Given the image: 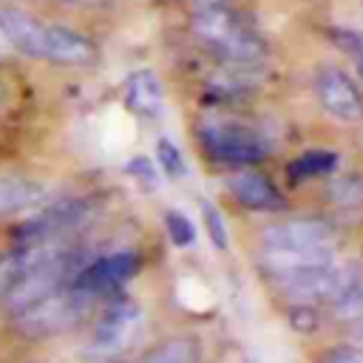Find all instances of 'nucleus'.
Segmentation results:
<instances>
[{"instance_id": "nucleus-8", "label": "nucleus", "mask_w": 363, "mask_h": 363, "mask_svg": "<svg viewBox=\"0 0 363 363\" xmlns=\"http://www.w3.org/2000/svg\"><path fill=\"white\" fill-rule=\"evenodd\" d=\"M315 94L323 111L340 122H354L363 116V94L340 68L323 65L315 77Z\"/></svg>"}, {"instance_id": "nucleus-23", "label": "nucleus", "mask_w": 363, "mask_h": 363, "mask_svg": "<svg viewBox=\"0 0 363 363\" xmlns=\"http://www.w3.org/2000/svg\"><path fill=\"white\" fill-rule=\"evenodd\" d=\"M289 323H292L298 332H315V329H318V312H315V306L292 303V309H289Z\"/></svg>"}, {"instance_id": "nucleus-17", "label": "nucleus", "mask_w": 363, "mask_h": 363, "mask_svg": "<svg viewBox=\"0 0 363 363\" xmlns=\"http://www.w3.org/2000/svg\"><path fill=\"white\" fill-rule=\"evenodd\" d=\"M199 360V343L193 337H170L159 346L147 349L142 363H196Z\"/></svg>"}, {"instance_id": "nucleus-27", "label": "nucleus", "mask_w": 363, "mask_h": 363, "mask_svg": "<svg viewBox=\"0 0 363 363\" xmlns=\"http://www.w3.org/2000/svg\"><path fill=\"white\" fill-rule=\"evenodd\" d=\"M349 340H352V346H363V315L349 320Z\"/></svg>"}, {"instance_id": "nucleus-25", "label": "nucleus", "mask_w": 363, "mask_h": 363, "mask_svg": "<svg viewBox=\"0 0 363 363\" xmlns=\"http://www.w3.org/2000/svg\"><path fill=\"white\" fill-rule=\"evenodd\" d=\"M323 363H363V346H346L335 349L323 357Z\"/></svg>"}, {"instance_id": "nucleus-15", "label": "nucleus", "mask_w": 363, "mask_h": 363, "mask_svg": "<svg viewBox=\"0 0 363 363\" xmlns=\"http://www.w3.org/2000/svg\"><path fill=\"white\" fill-rule=\"evenodd\" d=\"M45 196V190L37 182L28 179H0V216L23 210L34 201H40Z\"/></svg>"}, {"instance_id": "nucleus-1", "label": "nucleus", "mask_w": 363, "mask_h": 363, "mask_svg": "<svg viewBox=\"0 0 363 363\" xmlns=\"http://www.w3.org/2000/svg\"><path fill=\"white\" fill-rule=\"evenodd\" d=\"M190 31L196 40H201L210 51H216L221 60L233 65H252L264 57V40L255 34V28L235 14L227 3L224 6H207L196 9L190 20Z\"/></svg>"}, {"instance_id": "nucleus-13", "label": "nucleus", "mask_w": 363, "mask_h": 363, "mask_svg": "<svg viewBox=\"0 0 363 363\" xmlns=\"http://www.w3.org/2000/svg\"><path fill=\"white\" fill-rule=\"evenodd\" d=\"M96 51L94 43L65 26H45V54L43 60L60 62V65H85L94 62Z\"/></svg>"}, {"instance_id": "nucleus-29", "label": "nucleus", "mask_w": 363, "mask_h": 363, "mask_svg": "<svg viewBox=\"0 0 363 363\" xmlns=\"http://www.w3.org/2000/svg\"><path fill=\"white\" fill-rule=\"evenodd\" d=\"M74 3H79V0H74Z\"/></svg>"}, {"instance_id": "nucleus-11", "label": "nucleus", "mask_w": 363, "mask_h": 363, "mask_svg": "<svg viewBox=\"0 0 363 363\" xmlns=\"http://www.w3.org/2000/svg\"><path fill=\"white\" fill-rule=\"evenodd\" d=\"M0 34L6 37V43L28 57H43L45 54V26L20 11V9H6L0 11Z\"/></svg>"}, {"instance_id": "nucleus-21", "label": "nucleus", "mask_w": 363, "mask_h": 363, "mask_svg": "<svg viewBox=\"0 0 363 363\" xmlns=\"http://www.w3.org/2000/svg\"><path fill=\"white\" fill-rule=\"evenodd\" d=\"M337 48L357 65V71L363 74V34L360 31H332Z\"/></svg>"}, {"instance_id": "nucleus-12", "label": "nucleus", "mask_w": 363, "mask_h": 363, "mask_svg": "<svg viewBox=\"0 0 363 363\" xmlns=\"http://www.w3.org/2000/svg\"><path fill=\"white\" fill-rule=\"evenodd\" d=\"M230 190L233 196L247 207V210H261V213H278L284 210V196L278 193V187L255 170H241L235 176H230Z\"/></svg>"}, {"instance_id": "nucleus-16", "label": "nucleus", "mask_w": 363, "mask_h": 363, "mask_svg": "<svg viewBox=\"0 0 363 363\" xmlns=\"http://www.w3.org/2000/svg\"><path fill=\"white\" fill-rule=\"evenodd\" d=\"M335 164H337V153H332V150H306V153H301L298 159L289 162L286 176H289V182L301 184L306 179H315V176H323V173L335 170Z\"/></svg>"}, {"instance_id": "nucleus-24", "label": "nucleus", "mask_w": 363, "mask_h": 363, "mask_svg": "<svg viewBox=\"0 0 363 363\" xmlns=\"http://www.w3.org/2000/svg\"><path fill=\"white\" fill-rule=\"evenodd\" d=\"M128 173L136 176L145 187H156V170H153V164L145 156H133L130 164H128Z\"/></svg>"}, {"instance_id": "nucleus-22", "label": "nucleus", "mask_w": 363, "mask_h": 363, "mask_svg": "<svg viewBox=\"0 0 363 363\" xmlns=\"http://www.w3.org/2000/svg\"><path fill=\"white\" fill-rule=\"evenodd\" d=\"M201 216H204L207 235H210V241L216 244V250H227V230H224V218H221V213H218L210 201H201Z\"/></svg>"}, {"instance_id": "nucleus-18", "label": "nucleus", "mask_w": 363, "mask_h": 363, "mask_svg": "<svg viewBox=\"0 0 363 363\" xmlns=\"http://www.w3.org/2000/svg\"><path fill=\"white\" fill-rule=\"evenodd\" d=\"M329 199L340 207H357L363 201V182L360 179H335L329 184Z\"/></svg>"}, {"instance_id": "nucleus-3", "label": "nucleus", "mask_w": 363, "mask_h": 363, "mask_svg": "<svg viewBox=\"0 0 363 363\" xmlns=\"http://www.w3.org/2000/svg\"><path fill=\"white\" fill-rule=\"evenodd\" d=\"M94 301L96 298H91L88 292H82L71 284V286H62V289L45 295L43 301L26 306L23 312H17L14 323L26 337H51L57 332L71 329L79 318H85L91 312Z\"/></svg>"}, {"instance_id": "nucleus-14", "label": "nucleus", "mask_w": 363, "mask_h": 363, "mask_svg": "<svg viewBox=\"0 0 363 363\" xmlns=\"http://www.w3.org/2000/svg\"><path fill=\"white\" fill-rule=\"evenodd\" d=\"M162 82L153 71L139 68L125 82V105L136 116H156L162 111Z\"/></svg>"}, {"instance_id": "nucleus-19", "label": "nucleus", "mask_w": 363, "mask_h": 363, "mask_svg": "<svg viewBox=\"0 0 363 363\" xmlns=\"http://www.w3.org/2000/svg\"><path fill=\"white\" fill-rule=\"evenodd\" d=\"M164 227H167V235H170V241L176 247H190L196 241V230H193L190 218L182 216V213H176V210H170L164 216Z\"/></svg>"}, {"instance_id": "nucleus-28", "label": "nucleus", "mask_w": 363, "mask_h": 363, "mask_svg": "<svg viewBox=\"0 0 363 363\" xmlns=\"http://www.w3.org/2000/svg\"><path fill=\"white\" fill-rule=\"evenodd\" d=\"M0 99H3V85H0Z\"/></svg>"}, {"instance_id": "nucleus-26", "label": "nucleus", "mask_w": 363, "mask_h": 363, "mask_svg": "<svg viewBox=\"0 0 363 363\" xmlns=\"http://www.w3.org/2000/svg\"><path fill=\"white\" fill-rule=\"evenodd\" d=\"M20 272V264H17V258L9 252V255H3L0 258V295H3V289L14 281V275Z\"/></svg>"}, {"instance_id": "nucleus-9", "label": "nucleus", "mask_w": 363, "mask_h": 363, "mask_svg": "<svg viewBox=\"0 0 363 363\" xmlns=\"http://www.w3.org/2000/svg\"><path fill=\"white\" fill-rule=\"evenodd\" d=\"M264 250H306V247H323L332 244V227L323 218H286L281 224H272L261 235Z\"/></svg>"}, {"instance_id": "nucleus-6", "label": "nucleus", "mask_w": 363, "mask_h": 363, "mask_svg": "<svg viewBox=\"0 0 363 363\" xmlns=\"http://www.w3.org/2000/svg\"><path fill=\"white\" fill-rule=\"evenodd\" d=\"M142 267V258L133 250H122V252H111L102 258L88 261L77 278L74 286L88 292L91 298H102V295H113L125 281H130Z\"/></svg>"}, {"instance_id": "nucleus-10", "label": "nucleus", "mask_w": 363, "mask_h": 363, "mask_svg": "<svg viewBox=\"0 0 363 363\" xmlns=\"http://www.w3.org/2000/svg\"><path fill=\"white\" fill-rule=\"evenodd\" d=\"M332 244H323V247H306V250H264L261 255V269L267 278H272L275 284L292 278V275H301L306 269H315V267H326L332 264Z\"/></svg>"}, {"instance_id": "nucleus-20", "label": "nucleus", "mask_w": 363, "mask_h": 363, "mask_svg": "<svg viewBox=\"0 0 363 363\" xmlns=\"http://www.w3.org/2000/svg\"><path fill=\"white\" fill-rule=\"evenodd\" d=\"M156 156H159L162 170H164L170 179L184 176V159H182L176 142H170V139H159V145H156Z\"/></svg>"}, {"instance_id": "nucleus-4", "label": "nucleus", "mask_w": 363, "mask_h": 363, "mask_svg": "<svg viewBox=\"0 0 363 363\" xmlns=\"http://www.w3.org/2000/svg\"><path fill=\"white\" fill-rule=\"evenodd\" d=\"M357 281H363V275H360L357 267H337L332 261L326 267H315V269H306L301 275H292V278L281 281L278 289H281V295L289 303L315 306V303H332V301H337Z\"/></svg>"}, {"instance_id": "nucleus-7", "label": "nucleus", "mask_w": 363, "mask_h": 363, "mask_svg": "<svg viewBox=\"0 0 363 363\" xmlns=\"http://www.w3.org/2000/svg\"><path fill=\"white\" fill-rule=\"evenodd\" d=\"M139 329H142V309L133 301L119 298L99 318V323L94 329V349L96 352H105V354L122 352L125 346L133 343V337L139 335Z\"/></svg>"}, {"instance_id": "nucleus-5", "label": "nucleus", "mask_w": 363, "mask_h": 363, "mask_svg": "<svg viewBox=\"0 0 363 363\" xmlns=\"http://www.w3.org/2000/svg\"><path fill=\"white\" fill-rule=\"evenodd\" d=\"M201 145L207 156L221 164H252L267 153V145L255 130L230 122L201 128Z\"/></svg>"}, {"instance_id": "nucleus-2", "label": "nucleus", "mask_w": 363, "mask_h": 363, "mask_svg": "<svg viewBox=\"0 0 363 363\" xmlns=\"http://www.w3.org/2000/svg\"><path fill=\"white\" fill-rule=\"evenodd\" d=\"M85 264H88L85 250H82L79 244H71V247H65L62 252H57V255L40 261V264H34V267L20 269V272L14 275V281H11V284L3 289V295H0L3 309L14 318L17 312H23L26 306L43 301L45 295H51V292H57V289H62V286H71L74 278H77V272H79Z\"/></svg>"}]
</instances>
